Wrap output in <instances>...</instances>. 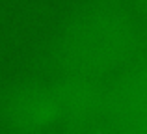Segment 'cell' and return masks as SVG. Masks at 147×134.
I'll return each mask as SVG.
<instances>
[{
    "mask_svg": "<svg viewBox=\"0 0 147 134\" xmlns=\"http://www.w3.org/2000/svg\"><path fill=\"white\" fill-rule=\"evenodd\" d=\"M138 26L119 0H90L69 17L56 41V58L67 75L100 78L130 60Z\"/></svg>",
    "mask_w": 147,
    "mask_h": 134,
    "instance_id": "obj_1",
    "label": "cell"
},
{
    "mask_svg": "<svg viewBox=\"0 0 147 134\" xmlns=\"http://www.w3.org/2000/svg\"><path fill=\"white\" fill-rule=\"evenodd\" d=\"M63 121L56 88L41 82H21L0 99V127L15 134H41Z\"/></svg>",
    "mask_w": 147,
    "mask_h": 134,
    "instance_id": "obj_2",
    "label": "cell"
},
{
    "mask_svg": "<svg viewBox=\"0 0 147 134\" xmlns=\"http://www.w3.org/2000/svg\"><path fill=\"white\" fill-rule=\"evenodd\" d=\"M140 6H142V9L145 11V15H147V0H140Z\"/></svg>",
    "mask_w": 147,
    "mask_h": 134,
    "instance_id": "obj_3",
    "label": "cell"
}]
</instances>
